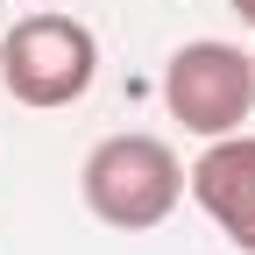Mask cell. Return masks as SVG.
<instances>
[{
    "instance_id": "6da1fadb",
    "label": "cell",
    "mask_w": 255,
    "mask_h": 255,
    "mask_svg": "<svg viewBox=\"0 0 255 255\" xmlns=\"http://www.w3.org/2000/svg\"><path fill=\"white\" fill-rule=\"evenodd\" d=\"M78 191H85L92 220H107L121 234H149L177 213L184 163L163 135H107V142H92L85 170H78Z\"/></svg>"
},
{
    "instance_id": "7a4b0ae2",
    "label": "cell",
    "mask_w": 255,
    "mask_h": 255,
    "mask_svg": "<svg viewBox=\"0 0 255 255\" xmlns=\"http://www.w3.org/2000/svg\"><path fill=\"white\" fill-rule=\"evenodd\" d=\"M100 78V36L78 14H21L0 36V85L21 107H78Z\"/></svg>"
},
{
    "instance_id": "3957f363",
    "label": "cell",
    "mask_w": 255,
    "mask_h": 255,
    "mask_svg": "<svg viewBox=\"0 0 255 255\" xmlns=\"http://www.w3.org/2000/svg\"><path fill=\"white\" fill-rule=\"evenodd\" d=\"M163 107L170 121H184L191 135H234V128L255 114V57L241 43H220V36H199L170 50L163 64Z\"/></svg>"
},
{
    "instance_id": "277c9868",
    "label": "cell",
    "mask_w": 255,
    "mask_h": 255,
    "mask_svg": "<svg viewBox=\"0 0 255 255\" xmlns=\"http://www.w3.org/2000/svg\"><path fill=\"white\" fill-rule=\"evenodd\" d=\"M184 191L241 255H255V135H241V128L213 135L206 156L184 170Z\"/></svg>"
},
{
    "instance_id": "5b68a950",
    "label": "cell",
    "mask_w": 255,
    "mask_h": 255,
    "mask_svg": "<svg viewBox=\"0 0 255 255\" xmlns=\"http://www.w3.org/2000/svg\"><path fill=\"white\" fill-rule=\"evenodd\" d=\"M227 7H234V14H241V21L255 28V0H227Z\"/></svg>"
},
{
    "instance_id": "8992f818",
    "label": "cell",
    "mask_w": 255,
    "mask_h": 255,
    "mask_svg": "<svg viewBox=\"0 0 255 255\" xmlns=\"http://www.w3.org/2000/svg\"><path fill=\"white\" fill-rule=\"evenodd\" d=\"M248 57H255V50H248Z\"/></svg>"
}]
</instances>
